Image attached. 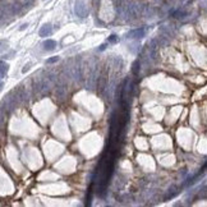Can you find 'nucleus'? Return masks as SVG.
<instances>
[{
	"label": "nucleus",
	"mask_w": 207,
	"mask_h": 207,
	"mask_svg": "<svg viewBox=\"0 0 207 207\" xmlns=\"http://www.w3.org/2000/svg\"><path fill=\"white\" fill-rule=\"evenodd\" d=\"M75 14L81 17V18H84L87 15V6H86L83 0H77L75 3Z\"/></svg>",
	"instance_id": "f257e3e1"
},
{
	"label": "nucleus",
	"mask_w": 207,
	"mask_h": 207,
	"mask_svg": "<svg viewBox=\"0 0 207 207\" xmlns=\"http://www.w3.org/2000/svg\"><path fill=\"white\" fill-rule=\"evenodd\" d=\"M146 34V28L141 27V28H137V30H133L128 33V39H142L144 37Z\"/></svg>",
	"instance_id": "f03ea898"
},
{
	"label": "nucleus",
	"mask_w": 207,
	"mask_h": 207,
	"mask_svg": "<svg viewBox=\"0 0 207 207\" xmlns=\"http://www.w3.org/2000/svg\"><path fill=\"white\" fill-rule=\"evenodd\" d=\"M51 33H53V26H51L50 23L44 24L40 28V32H39V34H40L41 37H47V36H50Z\"/></svg>",
	"instance_id": "7ed1b4c3"
},
{
	"label": "nucleus",
	"mask_w": 207,
	"mask_h": 207,
	"mask_svg": "<svg viewBox=\"0 0 207 207\" xmlns=\"http://www.w3.org/2000/svg\"><path fill=\"white\" fill-rule=\"evenodd\" d=\"M8 69H9V65L3 60H0V78H4L5 74L8 73Z\"/></svg>",
	"instance_id": "20e7f679"
},
{
	"label": "nucleus",
	"mask_w": 207,
	"mask_h": 207,
	"mask_svg": "<svg viewBox=\"0 0 207 207\" xmlns=\"http://www.w3.org/2000/svg\"><path fill=\"white\" fill-rule=\"evenodd\" d=\"M44 46H45L46 50H54L56 47V42L54 40H46L44 42Z\"/></svg>",
	"instance_id": "39448f33"
},
{
	"label": "nucleus",
	"mask_w": 207,
	"mask_h": 207,
	"mask_svg": "<svg viewBox=\"0 0 207 207\" xmlns=\"http://www.w3.org/2000/svg\"><path fill=\"white\" fill-rule=\"evenodd\" d=\"M118 41H119V37L116 36V34H111V36L108 39V42H110V44H116Z\"/></svg>",
	"instance_id": "423d86ee"
},
{
	"label": "nucleus",
	"mask_w": 207,
	"mask_h": 207,
	"mask_svg": "<svg viewBox=\"0 0 207 207\" xmlns=\"http://www.w3.org/2000/svg\"><path fill=\"white\" fill-rule=\"evenodd\" d=\"M58 60H59V56H53V58L47 59V62H46V63H49V64H51V63H56Z\"/></svg>",
	"instance_id": "0eeeda50"
},
{
	"label": "nucleus",
	"mask_w": 207,
	"mask_h": 207,
	"mask_svg": "<svg viewBox=\"0 0 207 207\" xmlns=\"http://www.w3.org/2000/svg\"><path fill=\"white\" fill-rule=\"evenodd\" d=\"M138 64H140V62H136V63L133 64V73H134V74L138 73Z\"/></svg>",
	"instance_id": "6e6552de"
},
{
	"label": "nucleus",
	"mask_w": 207,
	"mask_h": 207,
	"mask_svg": "<svg viewBox=\"0 0 207 207\" xmlns=\"http://www.w3.org/2000/svg\"><path fill=\"white\" fill-rule=\"evenodd\" d=\"M106 45H108V44H102V45H100V47H99V51H104V50L106 49Z\"/></svg>",
	"instance_id": "1a4fd4ad"
},
{
	"label": "nucleus",
	"mask_w": 207,
	"mask_h": 207,
	"mask_svg": "<svg viewBox=\"0 0 207 207\" xmlns=\"http://www.w3.org/2000/svg\"><path fill=\"white\" fill-rule=\"evenodd\" d=\"M27 27H28V23H24V24H22V26H21V28H19V30H21V31H23V30H26Z\"/></svg>",
	"instance_id": "9d476101"
},
{
	"label": "nucleus",
	"mask_w": 207,
	"mask_h": 207,
	"mask_svg": "<svg viewBox=\"0 0 207 207\" xmlns=\"http://www.w3.org/2000/svg\"><path fill=\"white\" fill-rule=\"evenodd\" d=\"M28 67H30V65H26V67H24V69H23V71H22V72H23V73H26V72H27V71H28V69H30Z\"/></svg>",
	"instance_id": "9b49d317"
},
{
	"label": "nucleus",
	"mask_w": 207,
	"mask_h": 207,
	"mask_svg": "<svg viewBox=\"0 0 207 207\" xmlns=\"http://www.w3.org/2000/svg\"><path fill=\"white\" fill-rule=\"evenodd\" d=\"M3 87H4V83H3V82H2V81H0V90H2V88H3Z\"/></svg>",
	"instance_id": "f8f14e48"
}]
</instances>
